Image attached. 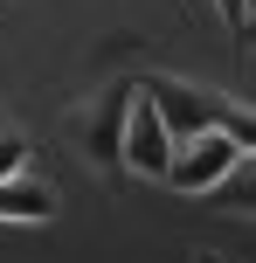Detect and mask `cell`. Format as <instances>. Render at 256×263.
Returning <instances> with one entry per match:
<instances>
[{
	"instance_id": "1",
	"label": "cell",
	"mask_w": 256,
	"mask_h": 263,
	"mask_svg": "<svg viewBox=\"0 0 256 263\" xmlns=\"http://www.w3.org/2000/svg\"><path fill=\"white\" fill-rule=\"evenodd\" d=\"M139 90L152 97V111H160V125L173 132V139H194V132H229V139H243V145L256 139L243 97H222V90H208V83H180V77H139Z\"/></svg>"
},
{
	"instance_id": "2",
	"label": "cell",
	"mask_w": 256,
	"mask_h": 263,
	"mask_svg": "<svg viewBox=\"0 0 256 263\" xmlns=\"http://www.w3.org/2000/svg\"><path fill=\"white\" fill-rule=\"evenodd\" d=\"M132 90H139V77H111L97 97H83V104L69 111V139L83 145V159H90L97 173H118V139H125Z\"/></svg>"
},
{
	"instance_id": "3",
	"label": "cell",
	"mask_w": 256,
	"mask_h": 263,
	"mask_svg": "<svg viewBox=\"0 0 256 263\" xmlns=\"http://www.w3.org/2000/svg\"><path fill=\"white\" fill-rule=\"evenodd\" d=\"M235 166H249V145L243 139H229V132H194L187 145H173V159H166L160 180L180 187V194H215Z\"/></svg>"
},
{
	"instance_id": "4",
	"label": "cell",
	"mask_w": 256,
	"mask_h": 263,
	"mask_svg": "<svg viewBox=\"0 0 256 263\" xmlns=\"http://www.w3.org/2000/svg\"><path fill=\"white\" fill-rule=\"evenodd\" d=\"M166 159H173V132L160 125L146 90H132V111H125V139H118V166L139 173V180H160Z\"/></svg>"
},
{
	"instance_id": "5",
	"label": "cell",
	"mask_w": 256,
	"mask_h": 263,
	"mask_svg": "<svg viewBox=\"0 0 256 263\" xmlns=\"http://www.w3.org/2000/svg\"><path fill=\"white\" fill-rule=\"evenodd\" d=\"M0 222H21V229H49L55 222V187L42 173H7L0 180Z\"/></svg>"
},
{
	"instance_id": "6",
	"label": "cell",
	"mask_w": 256,
	"mask_h": 263,
	"mask_svg": "<svg viewBox=\"0 0 256 263\" xmlns=\"http://www.w3.org/2000/svg\"><path fill=\"white\" fill-rule=\"evenodd\" d=\"M28 166V139L14 125H0V180H7V173H21Z\"/></svg>"
},
{
	"instance_id": "7",
	"label": "cell",
	"mask_w": 256,
	"mask_h": 263,
	"mask_svg": "<svg viewBox=\"0 0 256 263\" xmlns=\"http://www.w3.org/2000/svg\"><path fill=\"white\" fill-rule=\"evenodd\" d=\"M215 7H222V21H229V35L249 42V0H215Z\"/></svg>"
},
{
	"instance_id": "8",
	"label": "cell",
	"mask_w": 256,
	"mask_h": 263,
	"mask_svg": "<svg viewBox=\"0 0 256 263\" xmlns=\"http://www.w3.org/2000/svg\"><path fill=\"white\" fill-rule=\"evenodd\" d=\"M201 263H215V256H201Z\"/></svg>"
}]
</instances>
